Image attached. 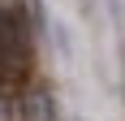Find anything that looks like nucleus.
Instances as JSON below:
<instances>
[{
    "mask_svg": "<svg viewBox=\"0 0 125 121\" xmlns=\"http://www.w3.org/2000/svg\"><path fill=\"white\" fill-rule=\"evenodd\" d=\"M30 69V30L22 13L4 9V91L13 95V82H22Z\"/></svg>",
    "mask_w": 125,
    "mask_h": 121,
    "instance_id": "nucleus-1",
    "label": "nucleus"
},
{
    "mask_svg": "<svg viewBox=\"0 0 125 121\" xmlns=\"http://www.w3.org/2000/svg\"><path fill=\"white\" fill-rule=\"evenodd\" d=\"M22 121H56V99L48 86H26L22 95Z\"/></svg>",
    "mask_w": 125,
    "mask_h": 121,
    "instance_id": "nucleus-2",
    "label": "nucleus"
},
{
    "mask_svg": "<svg viewBox=\"0 0 125 121\" xmlns=\"http://www.w3.org/2000/svg\"><path fill=\"white\" fill-rule=\"evenodd\" d=\"M82 4H91V0H82Z\"/></svg>",
    "mask_w": 125,
    "mask_h": 121,
    "instance_id": "nucleus-3",
    "label": "nucleus"
}]
</instances>
